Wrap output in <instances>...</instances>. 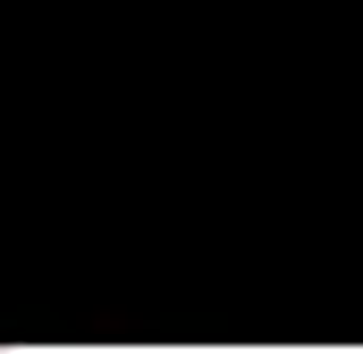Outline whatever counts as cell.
Segmentation results:
<instances>
[{
  "mask_svg": "<svg viewBox=\"0 0 363 354\" xmlns=\"http://www.w3.org/2000/svg\"><path fill=\"white\" fill-rule=\"evenodd\" d=\"M0 354H9V346H0Z\"/></svg>",
  "mask_w": 363,
  "mask_h": 354,
  "instance_id": "1",
  "label": "cell"
}]
</instances>
